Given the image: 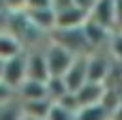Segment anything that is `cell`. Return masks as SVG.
Wrapping results in <instances>:
<instances>
[{"label": "cell", "instance_id": "6da1fadb", "mask_svg": "<svg viewBox=\"0 0 122 120\" xmlns=\"http://www.w3.org/2000/svg\"><path fill=\"white\" fill-rule=\"evenodd\" d=\"M49 39L62 47H66L73 56H90L92 47L88 45V39L84 34V28H75V30H54L49 34Z\"/></svg>", "mask_w": 122, "mask_h": 120}, {"label": "cell", "instance_id": "7a4b0ae2", "mask_svg": "<svg viewBox=\"0 0 122 120\" xmlns=\"http://www.w3.org/2000/svg\"><path fill=\"white\" fill-rule=\"evenodd\" d=\"M45 58H47L49 75L51 77H64V73L71 69V64L75 62L77 56H73L66 47H62V45L51 41L49 47H45Z\"/></svg>", "mask_w": 122, "mask_h": 120}, {"label": "cell", "instance_id": "3957f363", "mask_svg": "<svg viewBox=\"0 0 122 120\" xmlns=\"http://www.w3.org/2000/svg\"><path fill=\"white\" fill-rule=\"evenodd\" d=\"M28 79V54H19L11 60L4 62V75H2V82L17 92V88Z\"/></svg>", "mask_w": 122, "mask_h": 120}, {"label": "cell", "instance_id": "277c9868", "mask_svg": "<svg viewBox=\"0 0 122 120\" xmlns=\"http://www.w3.org/2000/svg\"><path fill=\"white\" fill-rule=\"evenodd\" d=\"M90 19V13L77 4L56 13V30H75V28H84V24Z\"/></svg>", "mask_w": 122, "mask_h": 120}, {"label": "cell", "instance_id": "5b68a950", "mask_svg": "<svg viewBox=\"0 0 122 120\" xmlns=\"http://www.w3.org/2000/svg\"><path fill=\"white\" fill-rule=\"evenodd\" d=\"M88 82V56H77L71 69L64 73V84L69 92H77Z\"/></svg>", "mask_w": 122, "mask_h": 120}, {"label": "cell", "instance_id": "8992f818", "mask_svg": "<svg viewBox=\"0 0 122 120\" xmlns=\"http://www.w3.org/2000/svg\"><path fill=\"white\" fill-rule=\"evenodd\" d=\"M105 92H107V84H94V82H86L77 92V101H79V107H90V105H101L103 99H105Z\"/></svg>", "mask_w": 122, "mask_h": 120}, {"label": "cell", "instance_id": "52a82bcc", "mask_svg": "<svg viewBox=\"0 0 122 120\" xmlns=\"http://www.w3.org/2000/svg\"><path fill=\"white\" fill-rule=\"evenodd\" d=\"M109 71H112V64L103 54L92 52L88 56V82L105 84V79L109 77Z\"/></svg>", "mask_w": 122, "mask_h": 120}, {"label": "cell", "instance_id": "ba28073f", "mask_svg": "<svg viewBox=\"0 0 122 120\" xmlns=\"http://www.w3.org/2000/svg\"><path fill=\"white\" fill-rule=\"evenodd\" d=\"M90 19H94L107 30L116 26V0H97V4L90 11Z\"/></svg>", "mask_w": 122, "mask_h": 120}, {"label": "cell", "instance_id": "9c48e42d", "mask_svg": "<svg viewBox=\"0 0 122 120\" xmlns=\"http://www.w3.org/2000/svg\"><path fill=\"white\" fill-rule=\"evenodd\" d=\"M49 67H47V58L45 52H30L28 54V79L34 82H45L49 79Z\"/></svg>", "mask_w": 122, "mask_h": 120}, {"label": "cell", "instance_id": "30bf717a", "mask_svg": "<svg viewBox=\"0 0 122 120\" xmlns=\"http://www.w3.org/2000/svg\"><path fill=\"white\" fill-rule=\"evenodd\" d=\"M28 19L32 21L34 28H39L41 32H54L56 30V11L54 9H32V11H26Z\"/></svg>", "mask_w": 122, "mask_h": 120}, {"label": "cell", "instance_id": "8fae6325", "mask_svg": "<svg viewBox=\"0 0 122 120\" xmlns=\"http://www.w3.org/2000/svg\"><path fill=\"white\" fill-rule=\"evenodd\" d=\"M15 94L19 97L21 103H24V101H41V99H49V97H47V84H45V82H34V79H26V82L17 88Z\"/></svg>", "mask_w": 122, "mask_h": 120}, {"label": "cell", "instance_id": "7c38bea8", "mask_svg": "<svg viewBox=\"0 0 122 120\" xmlns=\"http://www.w3.org/2000/svg\"><path fill=\"white\" fill-rule=\"evenodd\" d=\"M84 34H86L88 45L92 47V52H97V47H99V45H103V43L107 41L109 30H107V28H103L101 24H97L94 19H88V21L84 24Z\"/></svg>", "mask_w": 122, "mask_h": 120}, {"label": "cell", "instance_id": "4fadbf2b", "mask_svg": "<svg viewBox=\"0 0 122 120\" xmlns=\"http://www.w3.org/2000/svg\"><path fill=\"white\" fill-rule=\"evenodd\" d=\"M24 54V45L11 34V32H0V60H11L15 56Z\"/></svg>", "mask_w": 122, "mask_h": 120}, {"label": "cell", "instance_id": "5bb4252c", "mask_svg": "<svg viewBox=\"0 0 122 120\" xmlns=\"http://www.w3.org/2000/svg\"><path fill=\"white\" fill-rule=\"evenodd\" d=\"M51 107H54V103H51L49 99H41V101H24V103H21L24 116H32V118H41V120H47Z\"/></svg>", "mask_w": 122, "mask_h": 120}, {"label": "cell", "instance_id": "9a60e30c", "mask_svg": "<svg viewBox=\"0 0 122 120\" xmlns=\"http://www.w3.org/2000/svg\"><path fill=\"white\" fill-rule=\"evenodd\" d=\"M75 120H112V114L107 112L105 105H90V107H81Z\"/></svg>", "mask_w": 122, "mask_h": 120}, {"label": "cell", "instance_id": "2e32d148", "mask_svg": "<svg viewBox=\"0 0 122 120\" xmlns=\"http://www.w3.org/2000/svg\"><path fill=\"white\" fill-rule=\"evenodd\" d=\"M66 92H69V88L64 84V77H49L47 79V97L51 103H58Z\"/></svg>", "mask_w": 122, "mask_h": 120}, {"label": "cell", "instance_id": "e0dca14e", "mask_svg": "<svg viewBox=\"0 0 122 120\" xmlns=\"http://www.w3.org/2000/svg\"><path fill=\"white\" fill-rule=\"evenodd\" d=\"M21 118H24L21 101H9V103L0 105V120H21Z\"/></svg>", "mask_w": 122, "mask_h": 120}, {"label": "cell", "instance_id": "ac0fdd59", "mask_svg": "<svg viewBox=\"0 0 122 120\" xmlns=\"http://www.w3.org/2000/svg\"><path fill=\"white\" fill-rule=\"evenodd\" d=\"M75 116H77V114H73V112L60 107L58 103H54V107H51V112H49L47 120H75Z\"/></svg>", "mask_w": 122, "mask_h": 120}, {"label": "cell", "instance_id": "d6986e66", "mask_svg": "<svg viewBox=\"0 0 122 120\" xmlns=\"http://www.w3.org/2000/svg\"><path fill=\"white\" fill-rule=\"evenodd\" d=\"M109 45H112V47H109L112 56H114L118 62H122V32L112 37V43H109Z\"/></svg>", "mask_w": 122, "mask_h": 120}, {"label": "cell", "instance_id": "ffe728a7", "mask_svg": "<svg viewBox=\"0 0 122 120\" xmlns=\"http://www.w3.org/2000/svg\"><path fill=\"white\" fill-rule=\"evenodd\" d=\"M2 2H4V9L11 13H21L28 6V0H2Z\"/></svg>", "mask_w": 122, "mask_h": 120}, {"label": "cell", "instance_id": "44dd1931", "mask_svg": "<svg viewBox=\"0 0 122 120\" xmlns=\"http://www.w3.org/2000/svg\"><path fill=\"white\" fill-rule=\"evenodd\" d=\"M13 94H15V90H11L4 82H0V105H4V103L13 101Z\"/></svg>", "mask_w": 122, "mask_h": 120}, {"label": "cell", "instance_id": "7402d4cb", "mask_svg": "<svg viewBox=\"0 0 122 120\" xmlns=\"http://www.w3.org/2000/svg\"><path fill=\"white\" fill-rule=\"evenodd\" d=\"M32 9H51V0H28L26 11H32Z\"/></svg>", "mask_w": 122, "mask_h": 120}, {"label": "cell", "instance_id": "603a6c76", "mask_svg": "<svg viewBox=\"0 0 122 120\" xmlns=\"http://www.w3.org/2000/svg\"><path fill=\"white\" fill-rule=\"evenodd\" d=\"M75 4V0H51V9L56 11V13H60V11H64V9H69V6H73Z\"/></svg>", "mask_w": 122, "mask_h": 120}, {"label": "cell", "instance_id": "cb8c5ba5", "mask_svg": "<svg viewBox=\"0 0 122 120\" xmlns=\"http://www.w3.org/2000/svg\"><path fill=\"white\" fill-rule=\"evenodd\" d=\"M75 4H77V6H81V9H86V11L90 13V11H92V6L97 4V0H75Z\"/></svg>", "mask_w": 122, "mask_h": 120}, {"label": "cell", "instance_id": "d4e9b609", "mask_svg": "<svg viewBox=\"0 0 122 120\" xmlns=\"http://www.w3.org/2000/svg\"><path fill=\"white\" fill-rule=\"evenodd\" d=\"M116 21L122 26V0H116Z\"/></svg>", "mask_w": 122, "mask_h": 120}, {"label": "cell", "instance_id": "484cf974", "mask_svg": "<svg viewBox=\"0 0 122 120\" xmlns=\"http://www.w3.org/2000/svg\"><path fill=\"white\" fill-rule=\"evenodd\" d=\"M112 120H122V103H120V107L112 114Z\"/></svg>", "mask_w": 122, "mask_h": 120}, {"label": "cell", "instance_id": "4316f807", "mask_svg": "<svg viewBox=\"0 0 122 120\" xmlns=\"http://www.w3.org/2000/svg\"><path fill=\"white\" fill-rule=\"evenodd\" d=\"M2 75H4V60H0V82H2Z\"/></svg>", "mask_w": 122, "mask_h": 120}, {"label": "cell", "instance_id": "83f0119b", "mask_svg": "<svg viewBox=\"0 0 122 120\" xmlns=\"http://www.w3.org/2000/svg\"><path fill=\"white\" fill-rule=\"evenodd\" d=\"M21 120H41V118H32V116H24Z\"/></svg>", "mask_w": 122, "mask_h": 120}]
</instances>
